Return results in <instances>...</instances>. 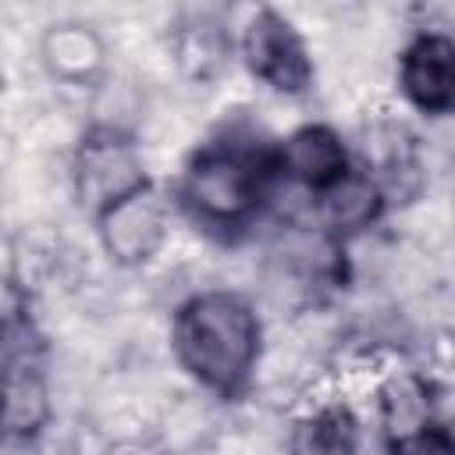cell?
Wrapping results in <instances>:
<instances>
[{"label": "cell", "mask_w": 455, "mask_h": 455, "mask_svg": "<svg viewBox=\"0 0 455 455\" xmlns=\"http://www.w3.org/2000/svg\"><path fill=\"white\" fill-rule=\"evenodd\" d=\"M274 171L277 160L259 146L210 142L192 156L181 181V199L196 220L210 228H238L256 213Z\"/></svg>", "instance_id": "obj_2"}, {"label": "cell", "mask_w": 455, "mask_h": 455, "mask_svg": "<svg viewBox=\"0 0 455 455\" xmlns=\"http://www.w3.org/2000/svg\"><path fill=\"white\" fill-rule=\"evenodd\" d=\"M277 167H284L295 181H302L313 192H327L331 185H338L348 174V153L341 146V139L323 128V124H306L299 128L277 156Z\"/></svg>", "instance_id": "obj_8"}, {"label": "cell", "mask_w": 455, "mask_h": 455, "mask_svg": "<svg viewBox=\"0 0 455 455\" xmlns=\"http://www.w3.org/2000/svg\"><path fill=\"white\" fill-rule=\"evenodd\" d=\"M398 82L416 110L448 114L455 103V43L444 32H419L402 50Z\"/></svg>", "instance_id": "obj_7"}, {"label": "cell", "mask_w": 455, "mask_h": 455, "mask_svg": "<svg viewBox=\"0 0 455 455\" xmlns=\"http://www.w3.org/2000/svg\"><path fill=\"white\" fill-rule=\"evenodd\" d=\"M0 441H28L50 419V391L28 323H11L0 334Z\"/></svg>", "instance_id": "obj_3"}, {"label": "cell", "mask_w": 455, "mask_h": 455, "mask_svg": "<svg viewBox=\"0 0 455 455\" xmlns=\"http://www.w3.org/2000/svg\"><path fill=\"white\" fill-rule=\"evenodd\" d=\"M380 206H384V192L370 174H359V171H348L338 185L323 192V217L338 231L366 228L380 213Z\"/></svg>", "instance_id": "obj_10"}, {"label": "cell", "mask_w": 455, "mask_h": 455, "mask_svg": "<svg viewBox=\"0 0 455 455\" xmlns=\"http://www.w3.org/2000/svg\"><path fill=\"white\" fill-rule=\"evenodd\" d=\"M100 238L114 263L139 267L156 256V249L167 238V210L160 192L146 181L114 206H107L100 217Z\"/></svg>", "instance_id": "obj_6"}, {"label": "cell", "mask_w": 455, "mask_h": 455, "mask_svg": "<svg viewBox=\"0 0 455 455\" xmlns=\"http://www.w3.org/2000/svg\"><path fill=\"white\" fill-rule=\"evenodd\" d=\"M387 455H455V441L441 419H427L405 434L387 437Z\"/></svg>", "instance_id": "obj_11"}, {"label": "cell", "mask_w": 455, "mask_h": 455, "mask_svg": "<svg viewBox=\"0 0 455 455\" xmlns=\"http://www.w3.org/2000/svg\"><path fill=\"white\" fill-rule=\"evenodd\" d=\"M174 352L203 387L235 398L259 359V320L231 291L192 295L174 316Z\"/></svg>", "instance_id": "obj_1"}, {"label": "cell", "mask_w": 455, "mask_h": 455, "mask_svg": "<svg viewBox=\"0 0 455 455\" xmlns=\"http://www.w3.org/2000/svg\"><path fill=\"white\" fill-rule=\"evenodd\" d=\"M242 53H245L249 71L277 92L299 96L313 85V60H309L302 36L274 7H263L249 18L242 32Z\"/></svg>", "instance_id": "obj_5"}, {"label": "cell", "mask_w": 455, "mask_h": 455, "mask_svg": "<svg viewBox=\"0 0 455 455\" xmlns=\"http://www.w3.org/2000/svg\"><path fill=\"white\" fill-rule=\"evenodd\" d=\"M146 185L139 149L117 128H92L75 153V192L96 217Z\"/></svg>", "instance_id": "obj_4"}, {"label": "cell", "mask_w": 455, "mask_h": 455, "mask_svg": "<svg viewBox=\"0 0 455 455\" xmlns=\"http://www.w3.org/2000/svg\"><path fill=\"white\" fill-rule=\"evenodd\" d=\"M355 448H359V419L341 402L313 409L291 430V455H355Z\"/></svg>", "instance_id": "obj_9"}]
</instances>
